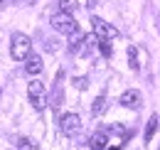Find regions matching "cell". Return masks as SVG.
<instances>
[{
	"instance_id": "cell-14",
	"label": "cell",
	"mask_w": 160,
	"mask_h": 150,
	"mask_svg": "<svg viewBox=\"0 0 160 150\" xmlns=\"http://www.w3.org/2000/svg\"><path fill=\"white\" fill-rule=\"evenodd\" d=\"M99 49H101V54L103 57H111V44H108V39H99Z\"/></svg>"
},
{
	"instance_id": "cell-15",
	"label": "cell",
	"mask_w": 160,
	"mask_h": 150,
	"mask_svg": "<svg viewBox=\"0 0 160 150\" xmlns=\"http://www.w3.org/2000/svg\"><path fill=\"white\" fill-rule=\"evenodd\" d=\"M18 150H35V145H32V140L20 138V140H18Z\"/></svg>"
},
{
	"instance_id": "cell-5",
	"label": "cell",
	"mask_w": 160,
	"mask_h": 150,
	"mask_svg": "<svg viewBox=\"0 0 160 150\" xmlns=\"http://www.w3.org/2000/svg\"><path fill=\"white\" fill-rule=\"evenodd\" d=\"M27 96H30V101H32V106L37 108V111H42L44 108V84L42 81H30L27 84Z\"/></svg>"
},
{
	"instance_id": "cell-2",
	"label": "cell",
	"mask_w": 160,
	"mask_h": 150,
	"mask_svg": "<svg viewBox=\"0 0 160 150\" xmlns=\"http://www.w3.org/2000/svg\"><path fill=\"white\" fill-rule=\"evenodd\" d=\"M52 27H54L59 35H74V32L79 30L77 20L72 18L69 12H57V15H52Z\"/></svg>"
},
{
	"instance_id": "cell-4",
	"label": "cell",
	"mask_w": 160,
	"mask_h": 150,
	"mask_svg": "<svg viewBox=\"0 0 160 150\" xmlns=\"http://www.w3.org/2000/svg\"><path fill=\"white\" fill-rule=\"evenodd\" d=\"M59 128H62V133H64L67 138H74V135L81 131V118L77 113H64L59 118Z\"/></svg>"
},
{
	"instance_id": "cell-9",
	"label": "cell",
	"mask_w": 160,
	"mask_h": 150,
	"mask_svg": "<svg viewBox=\"0 0 160 150\" xmlns=\"http://www.w3.org/2000/svg\"><path fill=\"white\" fill-rule=\"evenodd\" d=\"M155 131H158V116L153 113V116L148 118V126H145V133H143V140H145V143H150V140H153V135H155Z\"/></svg>"
},
{
	"instance_id": "cell-10",
	"label": "cell",
	"mask_w": 160,
	"mask_h": 150,
	"mask_svg": "<svg viewBox=\"0 0 160 150\" xmlns=\"http://www.w3.org/2000/svg\"><path fill=\"white\" fill-rule=\"evenodd\" d=\"M106 108H108V103H106V96H103V94L96 96V101L91 103V113H94V116H101Z\"/></svg>"
},
{
	"instance_id": "cell-13",
	"label": "cell",
	"mask_w": 160,
	"mask_h": 150,
	"mask_svg": "<svg viewBox=\"0 0 160 150\" xmlns=\"http://www.w3.org/2000/svg\"><path fill=\"white\" fill-rule=\"evenodd\" d=\"M59 8H62V12H69L72 15V10L77 8V0H59Z\"/></svg>"
},
{
	"instance_id": "cell-8",
	"label": "cell",
	"mask_w": 160,
	"mask_h": 150,
	"mask_svg": "<svg viewBox=\"0 0 160 150\" xmlns=\"http://www.w3.org/2000/svg\"><path fill=\"white\" fill-rule=\"evenodd\" d=\"M106 143H108V135H106L103 131L94 133V135L89 138V148L91 150H106Z\"/></svg>"
},
{
	"instance_id": "cell-18",
	"label": "cell",
	"mask_w": 160,
	"mask_h": 150,
	"mask_svg": "<svg viewBox=\"0 0 160 150\" xmlns=\"http://www.w3.org/2000/svg\"><path fill=\"white\" fill-rule=\"evenodd\" d=\"M158 150H160V148H158Z\"/></svg>"
},
{
	"instance_id": "cell-3",
	"label": "cell",
	"mask_w": 160,
	"mask_h": 150,
	"mask_svg": "<svg viewBox=\"0 0 160 150\" xmlns=\"http://www.w3.org/2000/svg\"><path fill=\"white\" fill-rule=\"evenodd\" d=\"M91 27H94V37L96 39H113L118 37V30L113 25H108L106 20L101 18H91Z\"/></svg>"
},
{
	"instance_id": "cell-17",
	"label": "cell",
	"mask_w": 160,
	"mask_h": 150,
	"mask_svg": "<svg viewBox=\"0 0 160 150\" xmlns=\"http://www.w3.org/2000/svg\"><path fill=\"white\" fill-rule=\"evenodd\" d=\"M0 2H2V0H0Z\"/></svg>"
},
{
	"instance_id": "cell-16",
	"label": "cell",
	"mask_w": 160,
	"mask_h": 150,
	"mask_svg": "<svg viewBox=\"0 0 160 150\" xmlns=\"http://www.w3.org/2000/svg\"><path fill=\"white\" fill-rule=\"evenodd\" d=\"M108 150H121V148H118V145H116V148H108Z\"/></svg>"
},
{
	"instance_id": "cell-11",
	"label": "cell",
	"mask_w": 160,
	"mask_h": 150,
	"mask_svg": "<svg viewBox=\"0 0 160 150\" xmlns=\"http://www.w3.org/2000/svg\"><path fill=\"white\" fill-rule=\"evenodd\" d=\"M128 62H131V69L138 72V49L136 47H128Z\"/></svg>"
},
{
	"instance_id": "cell-7",
	"label": "cell",
	"mask_w": 160,
	"mask_h": 150,
	"mask_svg": "<svg viewBox=\"0 0 160 150\" xmlns=\"http://www.w3.org/2000/svg\"><path fill=\"white\" fill-rule=\"evenodd\" d=\"M25 62H27V64H25V72H27L30 76H37L42 69H44V64H42V57H37V54H30Z\"/></svg>"
},
{
	"instance_id": "cell-12",
	"label": "cell",
	"mask_w": 160,
	"mask_h": 150,
	"mask_svg": "<svg viewBox=\"0 0 160 150\" xmlns=\"http://www.w3.org/2000/svg\"><path fill=\"white\" fill-rule=\"evenodd\" d=\"M72 84H74V89L84 91V89L89 86V79H86V76H74V79H72Z\"/></svg>"
},
{
	"instance_id": "cell-1",
	"label": "cell",
	"mask_w": 160,
	"mask_h": 150,
	"mask_svg": "<svg viewBox=\"0 0 160 150\" xmlns=\"http://www.w3.org/2000/svg\"><path fill=\"white\" fill-rule=\"evenodd\" d=\"M30 54H32V39L22 32H15L12 39H10V57L15 62H25Z\"/></svg>"
},
{
	"instance_id": "cell-6",
	"label": "cell",
	"mask_w": 160,
	"mask_h": 150,
	"mask_svg": "<svg viewBox=\"0 0 160 150\" xmlns=\"http://www.w3.org/2000/svg\"><path fill=\"white\" fill-rule=\"evenodd\" d=\"M118 103L123 106V108H140V103H143V96H140V91H136V89H128V91H123L118 98Z\"/></svg>"
}]
</instances>
